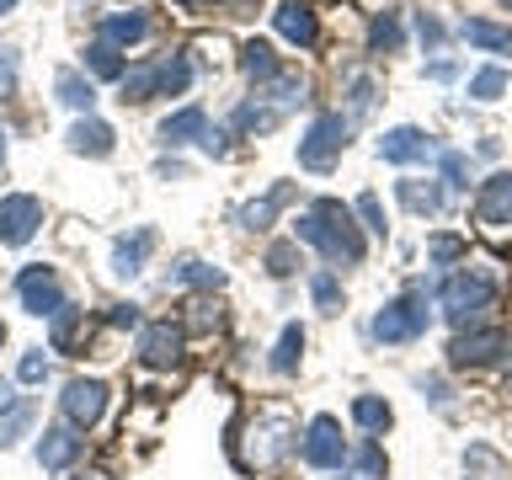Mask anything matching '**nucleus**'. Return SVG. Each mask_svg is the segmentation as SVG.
<instances>
[{"label":"nucleus","mask_w":512,"mask_h":480,"mask_svg":"<svg viewBox=\"0 0 512 480\" xmlns=\"http://www.w3.org/2000/svg\"><path fill=\"white\" fill-rule=\"evenodd\" d=\"M294 240L315 246L326 262H347L358 267L363 262V230H358V214L336 198H315L304 214L294 219Z\"/></svg>","instance_id":"f257e3e1"},{"label":"nucleus","mask_w":512,"mask_h":480,"mask_svg":"<svg viewBox=\"0 0 512 480\" xmlns=\"http://www.w3.org/2000/svg\"><path fill=\"white\" fill-rule=\"evenodd\" d=\"M294 422H288L283 411H256V416H246V427H235V438H230V454H235V464L240 470H251V475H262V470H272L288 448H294Z\"/></svg>","instance_id":"f03ea898"},{"label":"nucleus","mask_w":512,"mask_h":480,"mask_svg":"<svg viewBox=\"0 0 512 480\" xmlns=\"http://www.w3.org/2000/svg\"><path fill=\"white\" fill-rule=\"evenodd\" d=\"M486 310H496V278H486V272H454V278L443 283V315L454 320V326H480L486 320Z\"/></svg>","instance_id":"7ed1b4c3"},{"label":"nucleus","mask_w":512,"mask_h":480,"mask_svg":"<svg viewBox=\"0 0 512 480\" xmlns=\"http://www.w3.org/2000/svg\"><path fill=\"white\" fill-rule=\"evenodd\" d=\"M427 320H432V310H427V288H406L395 304H384V310L374 315V336L384 347H400V342H416V336L427 331Z\"/></svg>","instance_id":"20e7f679"},{"label":"nucleus","mask_w":512,"mask_h":480,"mask_svg":"<svg viewBox=\"0 0 512 480\" xmlns=\"http://www.w3.org/2000/svg\"><path fill=\"white\" fill-rule=\"evenodd\" d=\"M347 134H352V123L342 118V112H320L299 139V166L304 171H331L347 150Z\"/></svg>","instance_id":"39448f33"},{"label":"nucleus","mask_w":512,"mask_h":480,"mask_svg":"<svg viewBox=\"0 0 512 480\" xmlns=\"http://www.w3.org/2000/svg\"><path fill=\"white\" fill-rule=\"evenodd\" d=\"M502 352H512V331L507 326H470L454 336V347H448V363L454 368H486L496 363Z\"/></svg>","instance_id":"423d86ee"},{"label":"nucleus","mask_w":512,"mask_h":480,"mask_svg":"<svg viewBox=\"0 0 512 480\" xmlns=\"http://www.w3.org/2000/svg\"><path fill=\"white\" fill-rule=\"evenodd\" d=\"M16 299H22V310L27 315H48L54 320L64 304V283H59V272L54 267H43V262H32V267H22V278H16Z\"/></svg>","instance_id":"0eeeda50"},{"label":"nucleus","mask_w":512,"mask_h":480,"mask_svg":"<svg viewBox=\"0 0 512 480\" xmlns=\"http://www.w3.org/2000/svg\"><path fill=\"white\" fill-rule=\"evenodd\" d=\"M304 464H315V470H342L347 464V438H342V422L336 416H315L310 432H304L299 443Z\"/></svg>","instance_id":"6e6552de"},{"label":"nucleus","mask_w":512,"mask_h":480,"mask_svg":"<svg viewBox=\"0 0 512 480\" xmlns=\"http://www.w3.org/2000/svg\"><path fill=\"white\" fill-rule=\"evenodd\" d=\"M59 411H64V422H70L75 432H86L102 422V411H107V384L102 379H70L64 384V395H59Z\"/></svg>","instance_id":"1a4fd4ad"},{"label":"nucleus","mask_w":512,"mask_h":480,"mask_svg":"<svg viewBox=\"0 0 512 480\" xmlns=\"http://www.w3.org/2000/svg\"><path fill=\"white\" fill-rule=\"evenodd\" d=\"M38 230H43V198H32V192L0 198V240L6 246H27Z\"/></svg>","instance_id":"9d476101"},{"label":"nucleus","mask_w":512,"mask_h":480,"mask_svg":"<svg viewBox=\"0 0 512 480\" xmlns=\"http://www.w3.org/2000/svg\"><path fill=\"white\" fill-rule=\"evenodd\" d=\"M475 224H486V230H512V171H496L480 182Z\"/></svg>","instance_id":"9b49d317"},{"label":"nucleus","mask_w":512,"mask_h":480,"mask_svg":"<svg viewBox=\"0 0 512 480\" xmlns=\"http://www.w3.org/2000/svg\"><path fill=\"white\" fill-rule=\"evenodd\" d=\"M379 155L390 160V166H411V160H432V155H438V139H432L427 128L400 123V128H390V134L379 139Z\"/></svg>","instance_id":"f8f14e48"},{"label":"nucleus","mask_w":512,"mask_h":480,"mask_svg":"<svg viewBox=\"0 0 512 480\" xmlns=\"http://www.w3.org/2000/svg\"><path fill=\"white\" fill-rule=\"evenodd\" d=\"M139 363L150 368H176L182 363V331L171 326V320H155V326L139 331Z\"/></svg>","instance_id":"ddd939ff"},{"label":"nucleus","mask_w":512,"mask_h":480,"mask_svg":"<svg viewBox=\"0 0 512 480\" xmlns=\"http://www.w3.org/2000/svg\"><path fill=\"white\" fill-rule=\"evenodd\" d=\"M272 27H278L294 48H315V38H320V16L304 6V0H278V11H272Z\"/></svg>","instance_id":"4468645a"},{"label":"nucleus","mask_w":512,"mask_h":480,"mask_svg":"<svg viewBox=\"0 0 512 480\" xmlns=\"http://www.w3.org/2000/svg\"><path fill=\"white\" fill-rule=\"evenodd\" d=\"M80 448H86V438H80L70 422H59V427H48L43 438H38V464L59 475V470H70V464L80 459Z\"/></svg>","instance_id":"2eb2a0df"},{"label":"nucleus","mask_w":512,"mask_h":480,"mask_svg":"<svg viewBox=\"0 0 512 480\" xmlns=\"http://www.w3.org/2000/svg\"><path fill=\"white\" fill-rule=\"evenodd\" d=\"M203 134H208V112H203V107H176L171 118H160V128H155V139L166 144V150L203 144Z\"/></svg>","instance_id":"dca6fc26"},{"label":"nucleus","mask_w":512,"mask_h":480,"mask_svg":"<svg viewBox=\"0 0 512 480\" xmlns=\"http://www.w3.org/2000/svg\"><path fill=\"white\" fill-rule=\"evenodd\" d=\"M96 38L112 43V48L144 43V38H150V16H144V11H102V16H96Z\"/></svg>","instance_id":"f3484780"},{"label":"nucleus","mask_w":512,"mask_h":480,"mask_svg":"<svg viewBox=\"0 0 512 480\" xmlns=\"http://www.w3.org/2000/svg\"><path fill=\"white\" fill-rule=\"evenodd\" d=\"M150 251H155V230H150V224H139L134 235H118V246H112V272H118V278H139Z\"/></svg>","instance_id":"a211bd4d"},{"label":"nucleus","mask_w":512,"mask_h":480,"mask_svg":"<svg viewBox=\"0 0 512 480\" xmlns=\"http://www.w3.org/2000/svg\"><path fill=\"white\" fill-rule=\"evenodd\" d=\"M32 416H38V400H32V395H0V448H11L16 438H27Z\"/></svg>","instance_id":"6ab92c4d"},{"label":"nucleus","mask_w":512,"mask_h":480,"mask_svg":"<svg viewBox=\"0 0 512 480\" xmlns=\"http://www.w3.org/2000/svg\"><path fill=\"white\" fill-rule=\"evenodd\" d=\"M64 139H70V150H75V155L107 160V155H112V139H118V134H112V128H107L102 118H91V112H86V118H80Z\"/></svg>","instance_id":"aec40b11"},{"label":"nucleus","mask_w":512,"mask_h":480,"mask_svg":"<svg viewBox=\"0 0 512 480\" xmlns=\"http://www.w3.org/2000/svg\"><path fill=\"white\" fill-rule=\"evenodd\" d=\"M395 198L406 203L411 214H427V219L443 214V203H448L443 187H438V182H422V176H400V182H395Z\"/></svg>","instance_id":"412c9836"},{"label":"nucleus","mask_w":512,"mask_h":480,"mask_svg":"<svg viewBox=\"0 0 512 480\" xmlns=\"http://www.w3.org/2000/svg\"><path fill=\"white\" fill-rule=\"evenodd\" d=\"M288 203H294V187H288V182H278V187H267L256 203H246V208H240V224H246V230H267V224L278 219Z\"/></svg>","instance_id":"4be33fe9"},{"label":"nucleus","mask_w":512,"mask_h":480,"mask_svg":"<svg viewBox=\"0 0 512 480\" xmlns=\"http://www.w3.org/2000/svg\"><path fill=\"white\" fill-rule=\"evenodd\" d=\"M283 123V107L278 102H267V96H256V102H246V107H240L235 112V134H272V128H278Z\"/></svg>","instance_id":"5701e85b"},{"label":"nucleus","mask_w":512,"mask_h":480,"mask_svg":"<svg viewBox=\"0 0 512 480\" xmlns=\"http://www.w3.org/2000/svg\"><path fill=\"white\" fill-rule=\"evenodd\" d=\"M54 96H59L64 107H75L80 118H86V112L96 107V86H91V80L80 75V70H59V75H54Z\"/></svg>","instance_id":"b1692460"},{"label":"nucleus","mask_w":512,"mask_h":480,"mask_svg":"<svg viewBox=\"0 0 512 480\" xmlns=\"http://www.w3.org/2000/svg\"><path fill=\"white\" fill-rule=\"evenodd\" d=\"M459 32H464V43L486 48V54H512V27H496V22H486V16H470Z\"/></svg>","instance_id":"393cba45"},{"label":"nucleus","mask_w":512,"mask_h":480,"mask_svg":"<svg viewBox=\"0 0 512 480\" xmlns=\"http://www.w3.org/2000/svg\"><path fill=\"white\" fill-rule=\"evenodd\" d=\"M400 43H406V27H400V11H379L374 22H368V48H374V54H395Z\"/></svg>","instance_id":"a878e982"},{"label":"nucleus","mask_w":512,"mask_h":480,"mask_svg":"<svg viewBox=\"0 0 512 480\" xmlns=\"http://www.w3.org/2000/svg\"><path fill=\"white\" fill-rule=\"evenodd\" d=\"M240 70H246L251 80H278L283 70H278V54H272V43H262V38H251L246 48H240Z\"/></svg>","instance_id":"bb28decb"},{"label":"nucleus","mask_w":512,"mask_h":480,"mask_svg":"<svg viewBox=\"0 0 512 480\" xmlns=\"http://www.w3.org/2000/svg\"><path fill=\"white\" fill-rule=\"evenodd\" d=\"M150 96H160V59L134 64V70L123 75V102H150Z\"/></svg>","instance_id":"cd10ccee"},{"label":"nucleus","mask_w":512,"mask_h":480,"mask_svg":"<svg viewBox=\"0 0 512 480\" xmlns=\"http://www.w3.org/2000/svg\"><path fill=\"white\" fill-rule=\"evenodd\" d=\"M299 358H304V326H283V336H278V347H272V374H294L299 368Z\"/></svg>","instance_id":"c85d7f7f"},{"label":"nucleus","mask_w":512,"mask_h":480,"mask_svg":"<svg viewBox=\"0 0 512 480\" xmlns=\"http://www.w3.org/2000/svg\"><path fill=\"white\" fill-rule=\"evenodd\" d=\"M86 70H91V75H102V80H123V75H128V64H123V54H118L112 43L96 38V43L86 48Z\"/></svg>","instance_id":"c756f323"},{"label":"nucleus","mask_w":512,"mask_h":480,"mask_svg":"<svg viewBox=\"0 0 512 480\" xmlns=\"http://www.w3.org/2000/svg\"><path fill=\"white\" fill-rule=\"evenodd\" d=\"M352 422H358L363 432H384V427L395 422V411L384 406L379 395H358V400H352Z\"/></svg>","instance_id":"7c9ffc66"},{"label":"nucleus","mask_w":512,"mask_h":480,"mask_svg":"<svg viewBox=\"0 0 512 480\" xmlns=\"http://www.w3.org/2000/svg\"><path fill=\"white\" fill-rule=\"evenodd\" d=\"M171 283H182V288H219V283H224V272H219V267H208V262H198V256H187V262H176Z\"/></svg>","instance_id":"2f4dec72"},{"label":"nucleus","mask_w":512,"mask_h":480,"mask_svg":"<svg viewBox=\"0 0 512 480\" xmlns=\"http://www.w3.org/2000/svg\"><path fill=\"white\" fill-rule=\"evenodd\" d=\"M187 86H192V64L182 54L160 59V96H182Z\"/></svg>","instance_id":"473e14b6"},{"label":"nucleus","mask_w":512,"mask_h":480,"mask_svg":"<svg viewBox=\"0 0 512 480\" xmlns=\"http://www.w3.org/2000/svg\"><path fill=\"white\" fill-rule=\"evenodd\" d=\"M502 91H507V70H502V64H486V70L470 75V96H475V102H496Z\"/></svg>","instance_id":"72a5a7b5"},{"label":"nucleus","mask_w":512,"mask_h":480,"mask_svg":"<svg viewBox=\"0 0 512 480\" xmlns=\"http://www.w3.org/2000/svg\"><path fill=\"white\" fill-rule=\"evenodd\" d=\"M310 294H315V310H326V315L342 310V283H336V272H331V267L310 278Z\"/></svg>","instance_id":"f704fd0d"},{"label":"nucleus","mask_w":512,"mask_h":480,"mask_svg":"<svg viewBox=\"0 0 512 480\" xmlns=\"http://www.w3.org/2000/svg\"><path fill=\"white\" fill-rule=\"evenodd\" d=\"M267 272H272V278H294V272H299V240H278V246H267Z\"/></svg>","instance_id":"c9c22d12"},{"label":"nucleus","mask_w":512,"mask_h":480,"mask_svg":"<svg viewBox=\"0 0 512 480\" xmlns=\"http://www.w3.org/2000/svg\"><path fill=\"white\" fill-rule=\"evenodd\" d=\"M80 320H86V310H75V304H64V310L54 315V331H48V336H54V352H64L80 336Z\"/></svg>","instance_id":"e433bc0d"},{"label":"nucleus","mask_w":512,"mask_h":480,"mask_svg":"<svg viewBox=\"0 0 512 480\" xmlns=\"http://www.w3.org/2000/svg\"><path fill=\"white\" fill-rule=\"evenodd\" d=\"M464 470L480 475V480H507V464L496 459L491 448H470V454H464Z\"/></svg>","instance_id":"4c0bfd02"},{"label":"nucleus","mask_w":512,"mask_h":480,"mask_svg":"<svg viewBox=\"0 0 512 480\" xmlns=\"http://www.w3.org/2000/svg\"><path fill=\"white\" fill-rule=\"evenodd\" d=\"M438 166H443V182L454 187V192H464V187H470V155H459V150H443V155H438Z\"/></svg>","instance_id":"58836bf2"},{"label":"nucleus","mask_w":512,"mask_h":480,"mask_svg":"<svg viewBox=\"0 0 512 480\" xmlns=\"http://www.w3.org/2000/svg\"><path fill=\"white\" fill-rule=\"evenodd\" d=\"M347 96H352V118H363V112H374V96H379V86H374V80H368V75H358V80H352V86H347Z\"/></svg>","instance_id":"ea45409f"},{"label":"nucleus","mask_w":512,"mask_h":480,"mask_svg":"<svg viewBox=\"0 0 512 480\" xmlns=\"http://www.w3.org/2000/svg\"><path fill=\"white\" fill-rule=\"evenodd\" d=\"M464 251H470V246H464L459 235H432V240H427V256H432V262H443V267H448V262H459Z\"/></svg>","instance_id":"a19ab883"},{"label":"nucleus","mask_w":512,"mask_h":480,"mask_svg":"<svg viewBox=\"0 0 512 480\" xmlns=\"http://www.w3.org/2000/svg\"><path fill=\"white\" fill-rule=\"evenodd\" d=\"M352 214L363 219V230H374V235H384V208H379V198H374V192H363V198L352 203Z\"/></svg>","instance_id":"79ce46f5"},{"label":"nucleus","mask_w":512,"mask_h":480,"mask_svg":"<svg viewBox=\"0 0 512 480\" xmlns=\"http://www.w3.org/2000/svg\"><path fill=\"white\" fill-rule=\"evenodd\" d=\"M48 368H54V363H48L43 352H27V358L16 363V379H22V384H43V379H48Z\"/></svg>","instance_id":"37998d69"},{"label":"nucleus","mask_w":512,"mask_h":480,"mask_svg":"<svg viewBox=\"0 0 512 480\" xmlns=\"http://www.w3.org/2000/svg\"><path fill=\"white\" fill-rule=\"evenodd\" d=\"M358 470H363L368 480H379L384 470H390V464H384V454H379V443H374V438H368V443L358 448Z\"/></svg>","instance_id":"c03bdc74"},{"label":"nucleus","mask_w":512,"mask_h":480,"mask_svg":"<svg viewBox=\"0 0 512 480\" xmlns=\"http://www.w3.org/2000/svg\"><path fill=\"white\" fill-rule=\"evenodd\" d=\"M416 38H422L427 48H443V22L432 11H422V16H416Z\"/></svg>","instance_id":"a18cd8bd"},{"label":"nucleus","mask_w":512,"mask_h":480,"mask_svg":"<svg viewBox=\"0 0 512 480\" xmlns=\"http://www.w3.org/2000/svg\"><path fill=\"white\" fill-rule=\"evenodd\" d=\"M107 326H139V304H112Z\"/></svg>","instance_id":"49530a36"},{"label":"nucleus","mask_w":512,"mask_h":480,"mask_svg":"<svg viewBox=\"0 0 512 480\" xmlns=\"http://www.w3.org/2000/svg\"><path fill=\"white\" fill-rule=\"evenodd\" d=\"M203 150H208V155H230V134H224V128H208V134H203Z\"/></svg>","instance_id":"de8ad7c7"},{"label":"nucleus","mask_w":512,"mask_h":480,"mask_svg":"<svg viewBox=\"0 0 512 480\" xmlns=\"http://www.w3.org/2000/svg\"><path fill=\"white\" fill-rule=\"evenodd\" d=\"M11 86H16V54L0 48V91H11Z\"/></svg>","instance_id":"09e8293b"},{"label":"nucleus","mask_w":512,"mask_h":480,"mask_svg":"<svg viewBox=\"0 0 512 480\" xmlns=\"http://www.w3.org/2000/svg\"><path fill=\"white\" fill-rule=\"evenodd\" d=\"M192 310H198V315H192V331H208V326H219V310H214V304H192Z\"/></svg>","instance_id":"8fccbe9b"},{"label":"nucleus","mask_w":512,"mask_h":480,"mask_svg":"<svg viewBox=\"0 0 512 480\" xmlns=\"http://www.w3.org/2000/svg\"><path fill=\"white\" fill-rule=\"evenodd\" d=\"M454 70H459V64H454V59H438V64H432V70H427V75H432V80H448V75H454Z\"/></svg>","instance_id":"3c124183"},{"label":"nucleus","mask_w":512,"mask_h":480,"mask_svg":"<svg viewBox=\"0 0 512 480\" xmlns=\"http://www.w3.org/2000/svg\"><path fill=\"white\" fill-rule=\"evenodd\" d=\"M0 155H6V128H0Z\"/></svg>","instance_id":"603ef678"},{"label":"nucleus","mask_w":512,"mask_h":480,"mask_svg":"<svg viewBox=\"0 0 512 480\" xmlns=\"http://www.w3.org/2000/svg\"><path fill=\"white\" fill-rule=\"evenodd\" d=\"M11 6H16V0H0V11H11Z\"/></svg>","instance_id":"864d4df0"},{"label":"nucleus","mask_w":512,"mask_h":480,"mask_svg":"<svg viewBox=\"0 0 512 480\" xmlns=\"http://www.w3.org/2000/svg\"><path fill=\"white\" fill-rule=\"evenodd\" d=\"M75 480H96V475H75Z\"/></svg>","instance_id":"5fc2aeb1"},{"label":"nucleus","mask_w":512,"mask_h":480,"mask_svg":"<svg viewBox=\"0 0 512 480\" xmlns=\"http://www.w3.org/2000/svg\"><path fill=\"white\" fill-rule=\"evenodd\" d=\"M0 342H6V326H0Z\"/></svg>","instance_id":"6e6d98bb"},{"label":"nucleus","mask_w":512,"mask_h":480,"mask_svg":"<svg viewBox=\"0 0 512 480\" xmlns=\"http://www.w3.org/2000/svg\"><path fill=\"white\" fill-rule=\"evenodd\" d=\"M502 6H512V0H502Z\"/></svg>","instance_id":"4d7b16f0"}]
</instances>
